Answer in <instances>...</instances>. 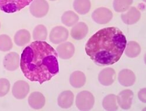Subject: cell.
Returning a JSON list of instances; mask_svg holds the SVG:
<instances>
[{
    "mask_svg": "<svg viewBox=\"0 0 146 111\" xmlns=\"http://www.w3.org/2000/svg\"><path fill=\"white\" fill-rule=\"evenodd\" d=\"M13 44L9 36L7 34L0 35V51L7 52L11 50Z\"/></svg>",
    "mask_w": 146,
    "mask_h": 111,
    "instance_id": "obj_26",
    "label": "cell"
},
{
    "mask_svg": "<svg viewBox=\"0 0 146 111\" xmlns=\"http://www.w3.org/2000/svg\"><path fill=\"white\" fill-rule=\"evenodd\" d=\"M28 101L29 106L32 108L35 109H40L44 106L46 99L42 93L35 91L29 95Z\"/></svg>",
    "mask_w": 146,
    "mask_h": 111,
    "instance_id": "obj_15",
    "label": "cell"
},
{
    "mask_svg": "<svg viewBox=\"0 0 146 111\" xmlns=\"http://www.w3.org/2000/svg\"><path fill=\"white\" fill-rule=\"evenodd\" d=\"M33 0H0V10L6 13H14L29 5Z\"/></svg>",
    "mask_w": 146,
    "mask_h": 111,
    "instance_id": "obj_3",
    "label": "cell"
},
{
    "mask_svg": "<svg viewBox=\"0 0 146 111\" xmlns=\"http://www.w3.org/2000/svg\"><path fill=\"white\" fill-rule=\"evenodd\" d=\"M58 56L63 59H68L72 58L75 53V47L70 42H64L57 47Z\"/></svg>",
    "mask_w": 146,
    "mask_h": 111,
    "instance_id": "obj_12",
    "label": "cell"
},
{
    "mask_svg": "<svg viewBox=\"0 0 146 111\" xmlns=\"http://www.w3.org/2000/svg\"><path fill=\"white\" fill-rule=\"evenodd\" d=\"M118 80L121 85L125 87H130L135 84L136 76L131 70L123 69L119 73Z\"/></svg>",
    "mask_w": 146,
    "mask_h": 111,
    "instance_id": "obj_14",
    "label": "cell"
},
{
    "mask_svg": "<svg viewBox=\"0 0 146 111\" xmlns=\"http://www.w3.org/2000/svg\"><path fill=\"white\" fill-rule=\"evenodd\" d=\"M133 92L130 90L121 91L117 96V102L119 105L125 110L129 109L132 105Z\"/></svg>",
    "mask_w": 146,
    "mask_h": 111,
    "instance_id": "obj_9",
    "label": "cell"
},
{
    "mask_svg": "<svg viewBox=\"0 0 146 111\" xmlns=\"http://www.w3.org/2000/svg\"><path fill=\"white\" fill-rule=\"evenodd\" d=\"M117 96L115 94H109L103 100L102 106L106 110H116L118 109Z\"/></svg>",
    "mask_w": 146,
    "mask_h": 111,
    "instance_id": "obj_22",
    "label": "cell"
},
{
    "mask_svg": "<svg viewBox=\"0 0 146 111\" xmlns=\"http://www.w3.org/2000/svg\"><path fill=\"white\" fill-rule=\"evenodd\" d=\"M57 102L60 107L68 109L72 106L74 102V94L71 91H64L58 95Z\"/></svg>",
    "mask_w": 146,
    "mask_h": 111,
    "instance_id": "obj_17",
    "label": "cell"
},
{
    "mask_svg": "<svg viewBox=\"0 0 146 111\" xmlns=\"http://www.w3.org/2000/svg\"><path fill=\"white\" fill-rule=\"evenodd\" d=\"M133 2V0H114L113 3L114 10L117 12H125L130 8Z\"/></svg>",
    "mask_w": 146,
    "mask_h": 111,
    "instance_id": "obj_25",
    "label": "cell"
},
{
    "mask_svg": "<svg viewBox=\"0 0 146 111\" xmlns=\"http://www.w3.org/2000/svg\"><path fill=\"white\" fill-rule=\"evenodd\" d=\"M20 66L27 79L42 84L58 74V54L49 44L35 41L24 49Z\"/></svg>",
    "mask_w": 146,
    "mask_h": 111,
    "instance_id": "obj_1",
    "label": "cell"
},
{
    "mask_svg": "<svg viewBox=\"0 0 146 111\" xmlns=\"http://www.w3.org/2000/svg\"><path fill=\"white\" fill-rule=\"evenodd\" d=\"M143 1L144 2H145V0H143Z\"/></svg>",
    "mask_w": 146,
    "mask_h": 111,
    "instance_id": "obj_30",
    "label": "cell"
},
{
    "mask_svg": "<svg viewBox=\"0 0 146 111\" xmlns=\"http://www.w3.org/2000/svg\"><path fill=\"white\" fill-rule=\"evenodd\" d=\"M30 91L29 84L23 80L16 81L13 87L12 92L14 97L18 100H22L25 98Z\"/></svg>",
    "mask_w": 146,
    "mask_h": 111,
    "instance_id": "obj_8",
    "label": "cell"
},
{
    "mask_svg": "<svg viewBox=\"0 0 146 111\" xmlns=\"http://www.w3.org/2000/svg\"><path fill=\"white\" fill-rule=\"evenodd\" d=\"M62 22L64 25L71 27L75 25L79 20L78 16L72 11L65 12L62 16Z\"/></svg>",
    "mask_w": 146,
    "mask_h": 111,
    "instance_id": "obj_21",
    "label": "cell"
},
{
    "mask_svg": "<svg viewBox=\"0 0 146 111\" xmlns=\"http://www.w3.org/2000/svg\"><path fill=\"white\" fill-rule=\"evenodd\" d=\"M95 98L91 93L82 91L79 93L76 99V106L81 110H89L94 106Z\"/></svg>",
    "mask_w": 146,
    "mask_h": 111,
    "instance_id": "obj_4",
    "label": "cell"
},
{
    "mask_svg": "<svg viewBox=\"0 0 146 111\" xmlns=\"http://www.w3.org/2000/svg\"><path fill=\"white\" fill-rule=\"evenodd\" d=\"M145 88H144L143 89H141V90L139 91V94H138V96H139V100L143 103H145L146 102V98H145Z\"/></svg>",
    "mask_w": 146,
    "mask_h": 111,
    "instance_id": "obj_28",
    "label": "cell"
},
{
    "mask_svg": "<svg viewBox=\"0 0 146 111\" xmlns=\"http://www.w3.org/2000/svg\"><path fill=\"white\" fill-rule=\"evenodd\" d=\"M19 55L15 52H11L5 55L3 61L5 69L8 71L16 70L19 65Z\"/></svg>",
    "mask_w": 146,
    "mask_h": 111,
    "instance_id": "obj_10",
    "label": "cell"
},
{
    "mask_svg": "<svg viewBox=\"0 0 146 111\" xmlns=\"http://www.w3.org/2000/svg\"><path fill=\"white\" fill-rule=\"evenodd\" d=\"M10 89V83L5 78L0 79V97L6 95Z\"/></svg>",
    "mask_w": 146,
    "mask_h": 111,
    "instance_id": "obj_27",
    "label": "cell"
},
{
    "mask_svg": "<svg viewBox=\"0 0 146 111\" xmlns=\"http://www.w3.org/2000/svg\"><path fill=\"white\" fill-rule=\"evenodd\" d=\"M113 18L112 11L105 7H100L95 9L92 14L93 20L100 24H105Z\"/></svg>",
    "mask_w": 146,
    "mask_h": 111,
    "instance_id": "obj_6",
    "label": "cell"
},
{
    "mask_svg": "<svg viewBox=\"0 0 146 111\" xmlns=\"http://www.w3.org/2000/svg\"><path fill=\"white\" fill-rule=\"evenodd\" d=\"M116 73L111 68H107L100 72L98 75V80L101 84L105 86L112 85L115 80Z\"/></svg>",
    "mask_w": 146,
    "mask_h": 111,
    "instance_id": "obj_11",
    "label": "cell"
},
{
    "mask_svg": "<svg viewBox=\"0 0 146 111\" xmlns=\"http://www.w3.org/2000/svg\"><path fill=\"white\" fill-rule=\"evenodd\" d=\"M127 13L121 15L122 21L128 25L136 24L141 18L140 12L135 7H132L128 9Z\"/></svg>",
    "mask_w": 146,
    "mask_h": 111,
    "instance_id": "obj_13",
    "label": "cell"
},
{
    "mask_svg": "<svg viewBox=\"0 0 146 111\" xmlns=\"http://www.w3.org/2000/svg\"><path fill=\"white\" fill-rule=\"evenodd\" d=\"M0 28H1V23H0Z\"/></svg>",
    "mask_w": 146,
    "mask_h": 111,
    "instance_id": "obj_31",
    "label": "cell"
},
{
    "mask_svg": "<svg viewBox=\"0 0 146 111\" xmlns=\"http://www.w3.org/2000/svg\"><path fill=\"white\" fill-rule=\"evenodd\" d=\"M69 35L68 30L63 26L54 27L49 35L50 41L54 44H58L66 41Z\"/></svg>",
    "mask_w": 146,
    "mask_h": 111,
    "instance_id": "obj_7",
    "label": "cell"
},
{
    "mask_svg": "<svg viewBox=\"0 0 146 111\" xmlns=\"http://www.w3.org/2000/svg\"><path fill=\"white\" fill-rule=\"evenodd\" d=\"M86 82V77L84 73L81 71L73 72L70 78V84L74 88H81Z\"/></svg>",
    "mask_w": 146,
    "mask_h": 111,
    "instance_id": "obj_18",
    "label": "cell"
},
{
    "mask_svg": "<svg viewBox=\"0 0 146 111\" xmlns=\"http://www.w3.org/2000/svg\"><path fill=\"white\" fill-rule=\"evenodd\" d=\"M88 33V28L84 22L76 23L71 30L72 38L76 40H81L87 35Z\"/></svg>",
    "mask_w": 146,
    "mask_h": 111,
    "instance_id": "obj_16",
    "label": "cell"
},
{
    "mask_svg": "<svg viewBox=\"0 0 146 111\" xmlns=\"http://www.w3.org/2000/svg\"><path fill=\"white\" fill-rule=\"evenodd\" d=\"M125 50V54L129 58H136L141 53V47L139 43L131 41L127 43Z\"/></svg>",
    "mask_w": 146,
    "mask_h": 111,
    "instance_id": "obj_23",
    "label": "cell"
},
{
    "mask_svg": "<svg viewBox=\"0 0 146 111\" xmlns=\"http://www.w3.org/2000/svg\"><path fill=\"white\" fill-rule=\"evenodd\" d=\"M91 7L90 0H74L73 7L78 14L86 15L90 11Z\"/></svg>",
    "mask_w": 146,
    "mask_h": 111,
    "instance_id": "obj_20",
    "label": "cell"
},
{
    "mask_svg": "<svg viewBox=\"0 0 146 111\" xmlns=\"http://www.w3.org/2000/svg\"><path fill=\"white\" fill-rule=\"evenodd\" d=\"M47 30L43 24L36 26L33 32V39L36 41H44L47 39Z\"/></svg>",
    "mask_w": 146,
    "mask_h": 111,
    "instance_id": "obj_24",
    "label": "cell"
},
{
    "mask_svg": "<svg viewBox=\"0 0 146 111\" xmlns=\"http://www.w3.org/2000/svg\"><path fill=\"white\" fill-rule=\"evenodd\" d=\"M31 39L29 32L26 29L18 30L14 36V42L18 46H23L28 44Z\"/></svg>",
    "mask_w": 146,
    "mask_h": 111,
    "instance_id": "obj_19",
    "label": "cell"
},
{
    "mask_svg": "<svg viewBox=\"0 0 146 111\" xmlns=\"http://www.w3.org/2000/svg\"><path fill=\"white\" fill-rule=\"evenodd\" d=\"M29 9L33 16L40 18L47 15L49 9V5L46 0H33Z\"/></svg>",
    "mask_w": 146,
    "mask_h": 111,
    "instance_id": "obj_5",
    "label": "cell"
},
{
    "mask_svg": "<svg viewBox=\"0 0 146 111\" xmlns=\"http://www.w3.org/2000/svg\"><path fill=\"white\" fill-rule=\"evenodd\" d=\"M125 35L116 27L105 28L96 32L88 39L85 50L99 66L111 65L119 60L126 48Z\"/></svg>",
    "mask_w": 146,
    "mask_h": 111,
    "instance_id": "obj_2",
    "label": "cell"
},
{
    "mask_svg": "<svg viewBox=\"0 0 146 111\" xmlns=\"http://www.w3.org/2000/svg\"><path fill=\"white\" fill-rule=\"evenodd\" d=\"M49 1H56V0H49Z\"/></svg>",
    "mask_w": 146,
    "mask_h": 111,
    "instance_id": "obj_29",
    "label": "cell"
}]
</instances>
